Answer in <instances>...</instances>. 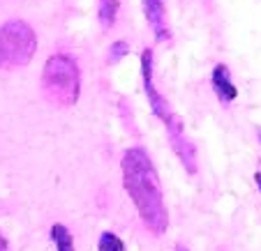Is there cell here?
Listing matches in <instances>:
<instances>
[{"instance_id": "6da1fadb", "label": "cell", "mask_w": 261, "mask_h": 251, "mask_svg": "<svg viewBox=\"0 0 261 251\" xmlns=\"http://www.w3.org/2000/svg\"><path fill=\"white\" fill-rule=\"evenodd\" d=\"M120 171L125 194L134 203L143 226L153 235H164L169 231V210L150 154L143 148H127L120 159Z\"/></svg>"}, {"instance_id": "7a4b0ae2", "label": "cell", "mask_w": 261, "mask_h": 251, "mask_svg": "<svg viewBox=\"0 0 261 251\" xmlns=\"http://www.w3.org/2000/svg\"><path fill=\"white\" fill-rule=\"evenodd\" d=\"M141 81H143V92L148 97V106L158 115V120L164 124L169 136V145L176 152V157L180 159L182 168L190 175H197L199 164H197V145L188 138L182 120L178 118V113L171 109V104L167 102V97H162L153 81V49H143L141 51Z\"/></svg>"}, {"instance_id": "3957f363", "label": "cell", "mask_w": 261, "mask_h": 251, "mask_svg": "<svg viewBox=\"0 0 261 251\" xmlns=\"http://www.w3.org/2000/svg\"><path fill=\"white\" fill-rule=\"evenodd\" d=\"M42 92L56 106H74L81 97V67L69 53H54L42 69Z\"/></svg>"}, {"instance_id": "277c9868", "label": "cell", "mask_w": 261, "mask_h": 251, "mask_svg": "<svg viewBox=\"0 0 261 251\" xmlns=\"http://www.w3.org/2000/svg\"><path fill=\"white\" fill-rule=\"evenodd\" d=\"M37 53V33L25 21L12 19L0 25V69L25 67Z\"/></svg>"}, {"instance_id": "5b68a950", "label": "cell", "mask_w": 261, "mask_h": 251, "mask_svg": "<svg viewBox=\"0 0 261 251\" xmlns=\"http://www.w3.org/2000/svg\"><path fill=\"white\" fill-rule=\"evenodd\" d=\"M143 7V16H146L148 25L153 30L155 40L160 42H169L171 33H169V23H167V10H164L162 0H141Z\"/></svg>"}, {"instance_id": "8992f818", "label": "cell", "mask_w": 261, "mask_h": 251, "mask_svg": "<svg viewBox=\"0 0 261 251\" xmlns=\"http://www.w3.org/2000/svg\"><path fill=\"white\" fill-rule=\"evenodd\" d=\"M211 85H213V92H215V97L220 99L222 104L236 102L238 88H236V83H233V79H231V69H229L224 62H217L215 67H213Z\"/></svg>"}, {"instance_id": "52a82bcc", "label": "cell", "mask_w": 261, "mask_h": 251, "mask_svg": "<svg viewBox=\"0 0 261 251\" xmlns=\"http://www.w3.org/2000/svg\"><path fill=\"white\" fill-rule=\"evenodd\" d=\"M118 12H120V0H99L97 5V19L102 30H111L118 19Z\"/></svg>"}, {"instance_id": "ba28073f", "label": "cell", "mask_w": 261, "mask_h": 251, "mask_svg": "<svg viewBox=\"0 0 261 251\" xmlns=\"http://www.w3.org/2000/svg\"><path fill=\"white\" fill-rule=\"evenodd\" d=\"M49 235H51V242H54L56 251H76V246H74V235L69 233V228L65 226V224H54Z\"/></svg>"}, {"instance_id": "9c48e42d", "label": "cell", "mask_w": 261, "mask_h": 251, "mask_svg": "<svg viewBox=\"0 0 261 251\" xmlns=\"http://www.w3.org/2000/svg\"><path fill=\"white\" fill-rule=\"evenodd\" d=\"M97 251H125V242L116 233L104 231L97 240Z\"/></svg>"}, {"instance_id": "30bf717a", "label": "cell", "mask_w": 261, "mask_h": 251, "mask_svg": "<svg viewBox=\"0 0 261 251\" xmlns=\"http://www.w3.org/2000/svg\"><path fill=\"white\" fill-rule=\"evenodd\" d=\"M129 51H132L129 42H125V40H116V42H111V46H109V62H111V65L120 62V60H123L125 55H129Z\"/></svg>"}, {"instance_id": "8fae6325", "label": "cell", "mask_w": 261, "mask_h": 251, "mask_svg": "<svg viewBox=\"0 0 261 251\" xmlns=\"http://www.w3.org/2000/svg\"><path fill=\"white\" fill-rule=\"evenodd\" d=\"M0 251H10V244H7V237L0 233Z\"/></svg>"}, {"instance_id": "7c38bea8", "label": "cell", "mask_w": 261, "mask_h": 251, "mask_svg": "<svg viewBox=\"0 0 261 251\" xmlns=\"http://www.w3.org/2000/svg\"><path fill=\"white\" fill-rule=\"evenodd\" d=\"M254 182H256V189H259V196H261V171L254 173Z\"/></svg>"}, {"instance_id": "4fadbf2b", "label": "cell", "mask_w": 261, "mask_h": 251, "mask_svg": "<svg viewBox=\"0 0 261 251\" xmlns=\"http://www.w3.org/2000/svg\"><path fill=\"white\" fill-rule=\"evenodd\" d=\"M173 251H188V249H185L182 244H176V249H173Z\"/></svg>"}, {"instance_id": "5bb4252c", "label": "cell", "mask_w": 261, "mask_h": 251, "mask_svg": "<svg viewBox=\"0 0 261 251\" xmlns=\"http://www.w3.org/2000/svg\"><path fill=\"white\" fill-rule=\"evenodd\" d=\"M256 138H259V143H261V129H256Z\"/></svg>"}]
</instances>
